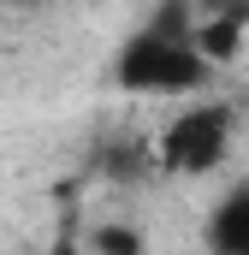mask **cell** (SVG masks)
<instances>
[{"label":"cell","mask_w":249,"mask_h":255,"mask_svg":"<svg viewBox=\"0 0 249 255\" xmlns=\"http://www.w3.org/2000/svg\"><path fill=\"white\" fill-rule=\"evenodd\" d=\"M190 12L196 18H238V24H249V0H190Z\"/></svg>","instance_id":"5"},{"label":"cell","mask_w":249,"mask_h":255,"mask_svg":"<svg viewBox=\"0 0 249 255\" xmlns=\"http://www.w3.org/2000/svg\"><path fill=\"white\" fill-rule=\"evenodd\" d=\"M42 255H83V238H77V226H60V232H54V244H48Z\"/></svg>","instance_id":"6"},{"label":"cell","mask_w":249,"mask_h":255,"mask_svg":"<svg viewBox=\"0 0 249 255\" xmlns=\"http://www.w3.org/2000/svg\"><path fill=\"white\" fill-rule=\"evenodd\" d=\"M113 83L124 95H202L214 83V65L196 54L190 24L178 18V6H160L142 30H130L113 54Z\"/></svg>","instance_id":"1"},{"label":"cell","mask_w":249,"mask_h":255,"mask_svg":"<svg viewBox=\"0 0 249 255\" xmlns=\"http://www.w3.org/2000/svg\"><path fill=\"white\" fill-rule=\"evenodd\" d=\"M232 130H238L232 101H196V107H184V113H172V125L160 130L154 154H160L166 172L202 178V172H214V166L232 154Z\"/></svg>","instance_id":"2"},{"label":"cell","mask_w":249,"mask_h":255,"mask_svg":"<svg viewBox=\"0 0 249 255\" xmlns=\"http://www.w3.org/2000/svg\"><path fill=\"white\" fill-rule=\"evenodd\" d=\"M202 238H208V255H249V178L220 190V202L208 208Z\"/></svg>","instance_id":"3"},{"label":"cell","mask_w":249,"mask_h":255,"mask_svg":"<svg viewBox=\"0 0 249 255\" xmlns=\"http://www.w3.org/2000/svg\"><path fill=\"white\" fill-rule=\"evenodd\" d=\"M83 255H148V238H142L130 220H107V226H95V232H89Z\"/></svg>","instance_id":"4"},{"label":"cell","mask_w":249,"mask_h":255,"mask_svg":"<svg viewBox=\"0 0 249 255\" xmlns=\"http://www.w3.org/2000/svg\"><path fill=\"white\" fill-rule=\"evenodd\" d=\"M12 6H30V0H12Z\"/></svg>","instance_id":"7"}]
</instances>
